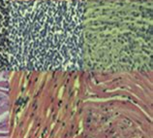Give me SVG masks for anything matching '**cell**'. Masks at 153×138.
<instances>
[{
	"instance_id": "2",
	"label": "cell",
	"mask_w": 153,
	"mask_h": 138,
	"mask_svg": "<svg viewBox=\"0 0 153 138\" xmlns=\"http://www.w3.org/2000/svg\"><path fill=\"white\" fill-rule=\"evenodd\" d=\"M9 0L0 1V72H9V46H8Z\"/></svg>"
},
{
	"instance_id": "1",
	"label": "cell",
	"mask_w": 153,
	"mask_h": 138,
	"mask_svg": "<svg viewBox=\"0 0 153 138\" xmlns=\"http://www.w3.org/2000/svg\"><path fill=\"white\" fill-rule=\"evenodd\" d=\"M84 18L79 1L9 0L10 71L80 68Z\"/></svg>"
}]
</instances>
